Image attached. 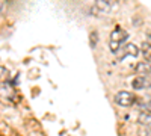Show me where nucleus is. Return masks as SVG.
<instances>
[{
	"label": "nucleus",
	"instance_id": "nucleus-6",
	"mask_svg": "<svg viewBox=\"0 0 151 136\" xmlns=\"http://www.w3.org/2000/svg\"><path fill=\"white\" fill-rule=\"evenodd\" d=\"M137 122H139L141 126H151V114H150V112H142V114H139Z\"/></svg>",
	"mask_w": 151,
	"mask_h": 136
},
{
	"label": "nucleus",
	"instance_id": "nucleus-9",
	"mask_svg": "<svg viewBox=\"0 0 151 136\" xmlns=\"http://www.w3.org/2000/svg\"><path fill=\"white\" fill-rule=\"evenodd\" d=\"M9 80V71L5 67H0V83H5Z\"/></svg>",
	"mask_w": 151,
	"mask_h": 136
},
{
	"label": "nucleus",
	"instance_id": "nucleus-3",
	"mask_svg": "<svg viewBox=\"0 0 151 136\" xmlns=\"http://www.w3.org/2000/svg\"><path fill=\"white\" fill-rule=\"evenodd\" d=\"M137 53H139V48H137V45L134 44H125L119 48V52L116 53L118 59L122 60L125 56H137Z\"/></svg>",
	"mask_w": 151,
	"mask_h": 136
},
{
	"label": "nucleus",
	"instance_id": "nucleus-5",
	"mask_svg": "<svg viewBox=\"0 0 151 136\" xmlns=\"http://www.w3.org/2000/svg\"><path fill=\"white\" fill-rule=\"evenodd\" d=\"M132 86H133V89H144L145 86H147V79H145V76L134 77V79L132 80Z\"/></svg>",
	"mask_w": 151,
	"mask_h": 136
},
{
	"label": "nucleus",
	"instance_id": "nucleus-8",
	"mask_svg": "<svg viewBox=\"0 0 151 136\" xmlns=\"http://www.w3.org/2000/svg\"><path fill=\"white\" fill-rule=\"evenodd\" d=\"M142 53L145 58H151V42L148 40L144 41V44H142Z\"/></svg>",
	"mask_w": 151,
	"mask_h": 136
},
{
	"label": "nucleus",
	"instance_id": "nucleus-4",
	"mask_svg": "<svg viewBox=\"0 0 151 136\" xmlns=\"http://www.w3.org/2000/svg\"><path fill=\"white\" fill-rule=\"evenodd\" d=\"M136 71L141 74V76H147V74H151V64L150 62H139L136 65Z\"/></svg>",
	"mask_w": 151,
	"mask_h": 136
},
{
	"label": "nucleus",
	"instance_id": "nucleus-10",
	"mask_svg": "<svg viewBox=\"0 0 151 136\" xmlns=\"http://www.w3.org/2000/svg\"><path fill=\"white\" fill-rule=\"evenodd\" d=\"M139 136H151V126H141Z\"/></svg>",
	"mask_w": 151,
	"mask_h": 136
},
{
	"label": "nucleus",
	"instance_id": "nucleus-13",
	"mask_svg": "<svg viewBox=\"0 0 151 136\" xmlns=\"http://www.w3.org/2000/svg\"><path fill=\"white\" fill-rule=\"evenodd\" d=\"M147 109H148V112H151V100L147 103Z\"/></svg>",
	"mask_w": 151,
	"mask_h": 136
},
{
	"label": "nucleus",
	"instance_id": "nucleus-7",
	"mask_svg": "<svg viewBox=\"0 0 151 136\" xmlns=\"http://www.w3.org/2000/svg\"><path fill=\"white\" fill-rule=\"evenodd\" d=\"M97 9L98 11H101V12H110V5L106 2V0H97V3H95Z\"/></svg>",
	"mask_w": 151,
	"mask_h": 136
},
{
	"label": "nucleus",
	"instance_id": "nucleus-11",
	"mask_svg": "<svg viewBox=\"0 0 151 136\" xmlns=\"http://www.w3.org/2000/svg\"><path fill=\"white\" fill-rule=\"evenodd\" d=\"M98 42V33L97 32H91V47H95Z\"/></svg>",
	"mask_w": 151,
	"mask_h": 136
},
{
	"label": "nucleus",
	"instance_id": "nucleus-1",
	"mask_svg": "<svg viewBox=\"0 0 151 136\" xmlns=\"http://www.w3.org/2000/svg\"><path fill=\"white\" fill-rule=\"evenodd\" d=\"M129 38V35L125 30H122L121 27H116L115 30H113L110 33V38H109V47H110V52L112 53H118L119 52V48L124 45L125 40Z\"/></svg>",
	"mask_w": 151,
	"mask_h": 136
},
{
	"label": "nucleus",
	"instance_id": "nucleus-2",
	"mask_svg": "<svg viewBox=\"0 0 151 136\" xmlns=\"http://www.w3.org/2000/svg\"><path fill=\"white\" fill-rule=\"evenodd\" d=\"M113 100H115V103L118 106H122V107H129V106H133L134 101H136V97L129 92V91H119L115 94V97H113Z\"/></svg>",
	"mask_w": 151,
	"mask_h": 136
},
{
	"label": "nucleus",
	"instance_id": "nucleus-12",
	"mask_svg": "<svg viewBox=\"0 0 151 136\" xmlns=\"http://www.w3.org/2000/svg\"><path fill=\"white\" fill-rule=\"evenodd\" d=\"M106 2H107V3H109V5L112 6L113 3H118V0H106Z\"/></svg>",
	"mask_w": 151,
	"mask_h": 136
}]
</instances>
